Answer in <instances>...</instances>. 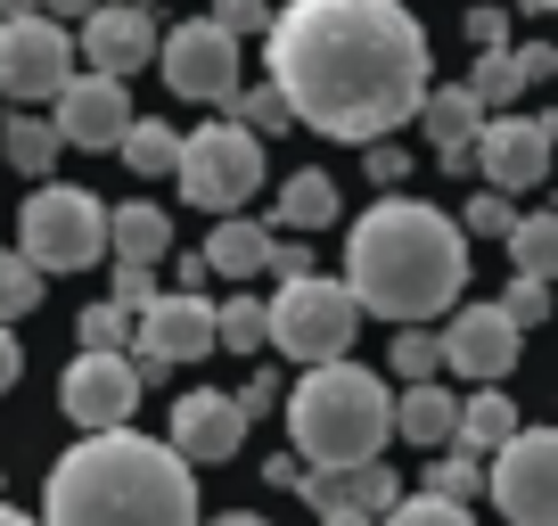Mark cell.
Wrapping results in <instances>:
<instances>
[{"label":"cell","mask_w":558,"mask_h":526,"mask_svg":"<svg viewBox=\"0 0 558 526\" xmlns=\"http://www.w3.org/2000/svg\"><path fill=\"white\" fill-rule=\"evenodd\" d=\"M263 67L288 116L320 141H386L427 99V34L402 0H279Z\"/></svg>","instance_id":"cell-1"},{"label":"cell","mask_w":558,"mask_h":526,"mask_svg":"<svg viewBox=\"0 0 558 526\" xmlns=\"http://www.w3.org/2000/svg\"><path fill=\"white\" fill-rule=\"evenodd\" d=\"M469 288V230L427 198H378L345 230V297L378 321H436Z\"/></svg>","instance_id":"cell-2"},{"label":"cell","mask_w":558,"mask_h":526,"mask_svg":"<svg viewBox=\"0 0 558 526\" xmlns=\"http://www.w3.org/2000/svg\"><path fill=\"white\" fill-rule=\"evenodd\" d=\"M41 526H197V469L165 437L90 428L41 486Z\"/></svg>","instance_id":"cell-3"},{"label":"cell","mask_w":558,"mask_h":526,"mask_svg":"<svg viewBox=\"0 0 558 526\" xmlns=\"http://www.w3.org/2000/svg\"><path fill=\"white\" fill-rule=\"evenodd\" d=\"M288 411V437L313 469H353V461H378L395 437V386L369 362L337 354V362H304L296 395H279Z\"/></svg>","instance_id":"cell-4"},{"label":"cell","mask_w":558,"mask_h":526,"mask_svg":"<svg viewBox=\"0 0 558 526\" xmlns=\"http://www.w3.org/2000/svg\"><path fill=\"white\" fill-rule=\"evenodd\" d=\"M353 330H362V304L345 297V280H320V272L279 280V297L263 304V346H279L288 362H337Z\"/></svg>","instance_id":"cell-5"},{"label":"cell","mask_w":558,"mask_h":526,"mask_svg":"<svg viewBox=\"0 0 558 526\" xmlns=\"http://www.w3.org/2000/svg\"><path fill=\"white\" fill-rule=\"evenodd\" d=\"M173 181H181V198L206 206V214H246V198L263 190V141L246 123L214 116V123H197V132H181Z\"/></svg>","instance_id":"cell-6"},{"label":"cell","mask_w":558,"mask_h":526,"mask_svg":"<svg viewBox=\"0 0 558 526\" xmlns=\"http://www.w3.org/2000/svg\"><path fill=\"white\" fill-rule=\"evenodd\" d=\"M17 239H25L17 255L34 272H90L107 255V206L90 190H74V181H41L17 214Z\"/></svg>","instance_id":"cell-7"},{"label":"cell","mask_w":558,"mask_h":526,"mask_svg":"<svg viewBox=\"0 0 558 526\" xmlns=\"http://www.w3.org/2000/svg\"><path fill=\"white\" fill-rule=\"evenodd\" d=\"M485 486L509 526H558V437L550 428H518L509 444H493Z\"/></svg>","instance_id":"cell-8"},{"label":"cell","mask_w":558,"mask_h":526,"mask_svg":"<svg viewBox=\"0 0 558 526\" xmlns=\"http://www.w3.org/2000/svg\"><path fill=\"white\" fill-rule=\"evenodd\" d=\"M74 74V34L50 17H34V9H9L0 17V99L17 107H50L58 91H66Z\"/></svg>","instance_id":"cell-9"},{"label":"cell","mask_w":558,"mask_h":526,"mask_svg":"<svg viewBox=\"0 0 558 526\" xmlns=\"http://www.w3.org/2000/svg\"><path fill=\"white\" fill-rule=\"evenodd\" d=\"M148 67L165 74V91H181V99H197V107H222L230 91H239V41L214 17H190V25H173V34L157 41Z\"/></svg>","instance_id":"cell-10"},{"label":"cell","mask_w":558,"mask_h":526,"mask_svg":"<svg viewBox=\"0 0 558 526\" xmlns=\"http://www.w3.org/2000/svg\"><path fill=\"white\" fill-rule=\"evenodd\" d=\"M550 116H518V107H493L469 141V165L485 174V190H542L550 181Z\"/></svg>","instance_id":"cell-11"},{"label":"cell","mask_w":558,"mask_h":526,"mask_svg":"<svg viewBox=\"0 0 558 526\" xmlns=\"http://www.w3.org/2000/svg\"><path fill=\"white\" fill-rule=\"evenodd\" d=\"M518 346H525V330L501 313V304H460L452 330L436 337L444 370H452V379H469V386H501L509 370H518Z\"/></svg>","instance_id":"cell-12"},{"label":"cell","mask_w":558,"mask_h":526,"mask_svg":"<svg viewBox=\"0 0 558 526\" xmlns=\"http://www.w3.org/2000/svg\"><path fill=\"white\" fill-rule=\"evenodd\" d=\"M58 404H66V420L83 428H132V411H140V379H132V362L123 354H74L66 362V379H58Z\"/></svg>","instance_id":"cell-13"},{"label":"cell","mask_w":558,"mask_h":526,"mask_svg":"<svg viewBox=\"0 0 558 526\" xmlns=\"http://www.w3.org/2000/svg\"><path fill=\"white\" fill-rule=\"evenodd\" d=\"M50 123L66 148H116L123 123H132V91L116 83V74H66V91L50 99Z\"/></svg>","instance_id":"cell-14"},{"label":"cell","mask_w":558,"mask_h":526,"mask_svg":"<svg viewBox=\"0 0 558 526\" xmlns=\"http://www.w3.org/2000/svg\"><path fill=\"white\" fill-rule=\"evenodd\" d=\"M74 58H83L90 74H140L148 58H157V17L148 9H116V0H90L83 34H74Z\"/></svg>","instance_id":"cell-15"},{"label":"cell","mask_w":558,"mask_h":526,"mask_svg":"<svg viewBox=\"0 0 558 526\" xmlns=\"http://www.w3.org/2000/svg\"><path fill=\"white\" fill-rule=\"evenodd\" d=\"M140 354H157L165 370L206 362L214 354V304L197 297V288H173V297L140 304Z\"/></svg>","instance_id":"cell-16"},{"label":"cell","mask_w":558,"mask_h":526,"mask_svg":"<svg viewBox=\"0 0 558 526\" xmlns=\"http://www.w3.org/2000/svg\"><path fill=\"white\" fill-rule=\"evenodd\" d=\"M165 444H173L190 469H214V461H230L246 444V420H239V404H230L222 386H197V395L173 404V437Z\"/></svg>","instance_id":"cell-17"},{"label":"cell","mask_w":558,"mask_h":526,"mask_svg":"<svg viewBox=\"0 0 558 526\" xmlns=\"http://www.w3.org/2000/svg\"><path fill=\"white\" fill-rule=\"evenodd\" d=\"M288 493H304L313 510H362V518H386L402 502L395 461H353V469H304Z\"/></svg>","instance_id":"cell-18"},{"label":"cell","mask_w":558,"mask_h":526,"mask_svg":"<svg viewBox=\"0 0 558 526\" xmlns=\"http://www.w3.org/2000/svg\"><path fill=\"white\" fill-rule=\"evenodd\" d=\"M411 123H427V148H436L444 174H469V141H476V123H485V107L469 99V83L427 91V99L411 107Z\"/></svg>","instance_id":"cell-19"},{"label":"cell","mask_w":558,"mask_h":526,"mask_svg":"<svg viewBox=\"0 0 558 526\" xmlns=\"http://www.w3.org/2000/svg\"><path fill=\"white\" fill-rule=\"evenodd\" d=\"M263 239H271V230L246 223V214H214V239L197 247L206 280H255V272H263Z\"/></svg>","instance_id":"cell-20"},{"label":"cell","mask_w":558,"mask_h":526,"mask_svg":"<svg viewBox=\"0 0 558 526\" xmlns=\"http://www.w3.org/2000/svg\"><path fill=\"white\" fill-rule=\"evenodd\" d=\"M107 255H116V263H165V255H173V223H165V206H148V198L116 206V214H107Z\"/></svg>","instance_id":"cell-21"},{"label":"cell","mask_w":558,"mask_h":526,"mask_svg":"<svg viewBox=\"0 0 558 526\" xmlns=\"http://www.w3.org/2000/svg\"><path fill=\"white\" fill-rule=\"evenodd\" d=\"M452 411H460L452 386L418 379V386H402V395H395V437H411L418 453H436V444H452Z\"/></svg>","instance_id":"cell-22"},{"label":"cell","mask_w":558,"mask_h":526,"mask_svg":"<svg viewBox=\"0 0 558 526\" xmlns=\"http://www.w3.org/2000/svg\"><path fill=\"white\" fill-rule=\"evenodd\" d=\"M518 428H525L518 404H509V395H493V386H485V395H460V411H452V444H460V453H476V461H485L493 444H509Z\"/></svg>","instance_id":"cell-23"},{"label":"cell","mask_w":558,"mask_h":526,"mask_svg":"<svg viewBox=\"0 0 558 526\" xmlns=\"http://www.w3.org/2000/svg\"><path fill=\"white\" fill-rule=\"evenodd\" d=\"M58 148H66V141H58V123H50V116H41V107H17V116L0 123V157L17 165V174H25V181H50V165H58Z\"/></svg>","instance_id":"cell-24"},{"label":"cell","mask_w":558,"mask_h":526,"mask_svg":"<svg viewBox=\"0 0 558 526\" xmlns=\"http://www.w3.org/2000/svg\"><path fill=\"white\" fill-rule=\"evenodd\" d=\"M279 230H329L337 223V181L320 174V165H304V174L279 181V206H271Z\"/></svg>","instance_id":"cell-25"},{"label":"cell","mask_w":558,"mask_h":526,"mask_svg":"<svg viewBox=\"0 0 558 526\" xmlns=\"http://www.w3.org/2000/svg\"><path fill=\"white\" fill-rule=\"evenodd\" d=\"M116 157L132 165L140 181H165L181 165V132L165 116H132V123H123V141H116Z\"/></svg>","instance_id":"cell-26"},{"label":"cell","mask_w":558,"mask_h":526,"mask_svg":"<svg viewBox=\"0 0 558 526\" xmlns=\"http://www.w3.org/2000/svg\"><path fill=\"white\" fill-rule=\"evenodd\" d=\"M501 239H509L518 280H542V288H550V272H558V214H518Z\"/></svg>","instance_id":"cell-27"},{"label":"cell","mask_w":558,"mask_h":526,"mask_svg":"<svg viewBox=\"0 0 558 526\" xmlns=\"http://www.w3.org/2000/svg\"><path fill=\"white\" fill-rule=\"evenodd\" d=\"M518 91H534V83H525V67H518V50H476L469 99L485 107V116H493V107H509V99H518Z\"/></svg>","instance_id":"cell-28"},{"label":"cell","mask_w":558,"mask_h":526,"mask_svg":"<svg viewBox=\"0 0 558 526\" xmlns=\"http://www.w3.org/2000/svg\"><path fill=\"white\" fill-rule=\"evenodd\" d=\"M222 107H230V123H246V132H255V141H263V132H288V123H296V116H288V99H279L271 83H255V91L239 83Z\"/></svg>","instance_id":"cell-29"},{"label":"cell","mask_w":558,"mask_h":526,"mask_svg":"<svg viewBox=\"0 0 558 526\" xmlns=\"http://www.w3.org/2000/svg\"><path fill=\"white\" fill-rule=\"evenodd\" d=\"M214 346H230V354H263V297H230V304H214Z\"/></svg>","instance_id":"cell-30"},{"label":"cell","mask_w":558,"mask_h":526,"mask_svg":"<svg viewBox=\"0 0 558 526\" xmlns=\"http://www.w3.org/2000/svg\"><path fill=\"white\" fill-rule=\"evenodd\" d=\"M378 526H476V518H469V502H444V493L418 486V493H402V502L386 510Z\"/></svg>","instance_id":"cell-31"},{"label":"cell","mask_w":558,"mask_h":526,"mask_svg":"<svg viewBox=\"0 0 558 526\" xmlns=\"http://www.w3.org/2000/svg\"><path fill=\"white\" fill-rule=\"evenodd\" d=\"M436 469H427V493H444V502H469L476 486H485V461L476 453H460V444H436Z\"/></svg>","instance_id":"cell-32"},{"label":"cell","mask_w":558,"mask_h":526,"mask_svg":"<svg viewBox=\"0 0 558 526\" xmlns=\"http://www.w3.org/2000/svg\"><path fill=\"white\" fill-rule=\"evenodd\" d=\"M41 304V272L25 255H0V321H25Z\"/></svg>","instance_id":"cell-33"},{"label":"cell","mask_w":558,"mask_h":526,"mask_svg":"<svg viewBox=\"0 0 558 526\" xmlns=\"http://www.w3.org/2000/svg\"><path fill=\"white\" fill-rule=\"evenodd\" d=\"M436 370H444L436 337H427V330H395V379H402V386H418V379H436Z\"/></svg>","instance_id":"cell-34"},{"label":"cell","mask_w":558,"mask_h":526,"mask_svg":"<svg viewBox=\"0 0 558 526\" xmlns=\"http://www.w3.org/2000/svg\"><path fill=\"white\" fill-rule=\"evenodd\" d=\"M74 337H83L90 354H123V337H132V313H123V304H90V313L74 321Z\"/></svg>","instance_id":"cell-35"},{"label":"cell","mask_w":558,"mask_h":526,"mask_svg":"<svg viewBox=\"0 0 558 526\" xmlns=\"http://www.w3.org/2000/svg\"><path fill=\"white\" fill-rule=\"evenodd\" d=\"M493 304H501V313L518 321V330H534V321L550 313V288H542V280H509V288H501Z\"/></svg>","instance_id":"cell-36"},{"label":"cell","mask_w":558,"mask_h":526,"mask_svg":"<svg viewBox=\"0 0 558 526\" xmlns=\"http://www.w3.org/2000/svg\"><path fill=\"white\" fill-rule=\"evenodd\" d=\"M206 17L222 25L230 41H239V34H263V25H271V0H214Z\"/></svg>","instance_id":"cell-37"},{"label":"cell","mask_w":558,"mask_h":526,"mask_svg":"<svg viewBox=\"0 0 558 526\" xmlns=\"http://www.w3.org/2000/svg\"><path fill=\"white\" fill-rule=\"evenodd\" d=\"M165 288H157V263H116V304L123 313H140V304H157Z\"/></svg>","instance_id":"cell-38"},{"label":"cell","mask_w":558,"mask_h":526,"mask_svg":"<svg viewBox=\"0 0 558 526\" xmlns=\"http://www.w3.org/2000/svg\"><path fill=\"white\" fill-rule=\"evenodd\" d=\"M509 223H518V206H509V190H485V198H469V230H485V239H501Z\"/></svg>","instance_id":"cell-39"},{"label":"cell","mask_w":558,"mask_h":526,"mask_svg":"<svg viewBox=\"0 0 558 526\" xmlns=\"http://www.w3.org/2000/svg\"><path fill=\"white\" fill-rule=\"evenodd\" d=\"M469 41L476 50H509V9L493 0V9H469Z\"/></svg>","instance_id":"cell-40"},{"label":"cell","mask_w":558,"mask_h":526,"mask_svg":"<svg viewBox=\"0 0 558 526\" xmlns=\"http://www.w3.org/2000/svg\"><path fill=\"white\" fill-rule=\"evenodd\" d=\"M263 272H279V280H296V272H313L304 239H263Z\"/></svg>","instance_id":"cell-41"},{"label":"cell","mask_w":558,"mask_h":526,"mask_svg":"<svg viewBox=\"0 0 558 526\" xmlns=\"http://www.w3.org/2000/svg\"><path fill=\"white\" fill-rule=\"evenodd\" d=\"M230 404H239V420H263V411H279V379L263 370V379H246L239 395H230Z\"/></svg>","instance_id":"cell-42"},{"label":"cell","mask_w":558,"mask_h":526,"mask_svg":"<svg viewBox=\"0 0 558 526\" xmlns=\"http://www.w3.org/2000/svg\"><path fill=\"white\" fill-rule=\"evenodd\" d=\"M402 174H411V157H402L395 141H369V181H378V190H395Z\"/></svg>","instance_id":"cell-43"},{"label":"cell","mask_w":558,"mask_h":526,"mask_svg":"<svg viewBox=\"0 0 558 526\" xmlns=\"http://www.w3.org/2000/svg\"><path fill=\"white\" fill-rule=\"evenodd\" d=\"M518 67H525V83H550V74H558V50H550V41H525Z\"/></svg>","instance_id":"cell-44"},{"label":"cell","mask_w":558,"mask_h":526,"mask_svg":"<svg viewBox=\"0 0 558 526\" xmlns=\"http://www.w3.org/2000/svg\"><path fill=\"white\" fill-rule=\"evenodd\" d=\"M17 370H25V346H17V330H9V321H0V395H9V386H17Z\"/></svg>","instance_id":"cell-45"},{"label":"cell","mask_w":558,"mask_h":526,"mask_svg":"<svg viewBox=\"0 0 558 526\" xmlns=\"http://www.w3.org/2000/svg\"><path fill=\"white\" fill-rule=\"evenodd\" d=\"M17 9H34V17L66 25V17H90V0H17Z\"/></svg>","instance_id":"cell-46"},{"label":"cell","mask_w":558,"mask_h":526,"mask_svg":"<svg viewBox=\"0 0 558 526\" xmlns=\"http://www.w3.org/2000/svg\"><path fill=\"white\" fill-rule=\"evenodd\" d=\"M263 477H271V486H296L304 461H296V453H279V461H263Z\"/></svg>","instance_id":"cell-47"},{"label":"cell","mask_w":558,"mask_h":526,"mask_svg":"<svg viewBox=\"0 0 558 526\" xmlns=\"http://www.w3.org/2000/svg\"><path fill=\"white\" fill-rule=\"evenodd\" d=\"M197 526H271V518H255V510H222V518H197Z\"/></svg>","instance_id":"cell-48"},{"label":"cell","mask_w":558,"mask_h":526,"mask_svg":"<svg viewBox=\"0 0 558 526\" xmlns=\"http://www.w3.org/2000/svg\"><path fill=\"white\" fill-rule=\"evenodd\" d=\"M320 526H378V518H362V510H320Z\"/></svg>","instance_id":"cell-49"},{"label":"cell","mask_w":558,"mask_h":526,"mask_svg":"<svg viewBox=\"0 0 558 526\" xmlns=\"http://www.w3.org/2000/svg\"><path fill=\"white\" fill-rule=\"evenodd\" d=\"M509 9H525V17H550V9H558V0H509Z\"/></svg>","instance_id":"cell-50"},{"label":"cell","mask_w":558,"mask_h":526,"mask_svg":"<svg viewBox=\"0 0 558 526\" xmlns=\"http://www.w3.org/2000/svg\"><path fill=\"white\" fill-rule=\"evenodd\" d=\"M0 526H34V518H25V510H9V502H0Z\"/></svg>","instance_id":"cell-51"},{"label":"cell","mask_w":558,"mask_h":526,"mask_svg":"<svg viewBox=\"0 0 558 526\" xmlns=\"http://www.w3.org/2000/svg\"><path fill=\"white\" fill-rule=\"evenodd\" d=\"M116 9H140V0H116Z\"/></svg>","instance_id":"cell-52"}]
</instances>
